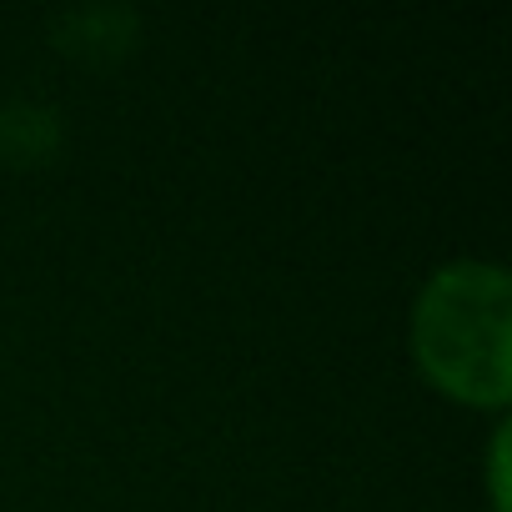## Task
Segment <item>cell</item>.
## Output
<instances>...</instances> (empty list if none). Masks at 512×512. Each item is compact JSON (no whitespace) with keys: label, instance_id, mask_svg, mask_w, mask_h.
Segmentation results:
<instances>
[{"label":"cell","instance_id":"6da1fadb","mask_svg":"<svg viewBox=\"0 0 512 512\" xmlns=\"http://www.w3.org/2000/svg\"><path fill=\"white\" fill-rule=\"evenodd\" d=\"M417 377L457 407L507 412L512 402V277L497 262L437 267L407 327Z\"/></svg>","mask_w":512,"mask_h":512},{"label":"cell","instance_id":"7a4b0ae2","mask_svg":"<svg viewBox=\"0 0 512 512\" xmlns=\"http://www.w3.org/2000/svg\"><path fill=\"white\" fill-rule=\"evenodd\" d=\"M507 422L492 432V457H487V492H492V512H507Z\"/></svg>","mask_w":512,"mask_h":512}]
</instances>
